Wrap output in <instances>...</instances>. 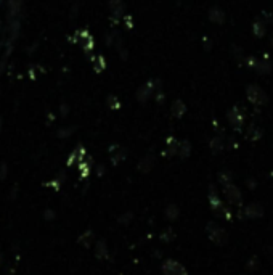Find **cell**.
<instances>
[{
	"label": "cell",
	"instance_id": "cell-1",
	"mask_svg": "<svg viewBox=\"0 0 273 275\" xmlns=\"http://www.w3.org/2000/svg\"><path fill=\"white\" fill-rule=\"evenodd\" d=\"M207 200H209V206H211V209H212V213L216 214L217 217H224V219H227V221L231 219L230 209L225 208L224 203L220 201V198H219L217 191H216V187H214V185H211L209 195H207Z\"/></svg>",
	"mask_w": 273,
	"mask_h": 275
},
{
	"label": "cell",
	"instance_id": "cell-2",
	"mask_svg": "<svg viewBox=\"0 0 273 275\" xmlns=\"http://www.w3.org/2000/svg\"><path fill=\"white\" fill-rule=\"evenodd\" d=\"M246 97H248L249 103H252L256 108L267 105V101H269L267 93H265L264 89L257 84H249L248 87H246Z\"/></svg>",
	"mask_w": 273,
	"mask_h": 275
},
{
	"label": "cell",
	"instance_id": "cell-3",
	"mask_svg": "<svg viewBox=\"0 0 273 275\" xmlns=\"http://www.w3.org/2000/svg\"><path fill=\"white\" fill-rule=\"evenodd\" d=\"M243 66L254 69V71L259 74H269L272 71V63L267 58H257V56H254V55L246 56Z\"/></svg>",
	"mask_w": 273,
	"mask_h": 275
},
{
	"label": "cell",
	"instance_id": "cell-4",
	"mask_svg": "<svg viewBox=\"0 0 273 275\" xmlns=\"http://www.w3.org/2000/svg\"><path fill=\"white\" fill-rule=\"evenodd\" d=\"M156 87H158V78L149 79L143 86H140L138 91L135 92V97H136V100H138V103H146L149 98L154 97Z\"/></svg>",
	"mask_w": 273,
	"mask_h": 275
},
{
	"label": "cell",
	"instance_id": "cell-5",
	"mask_svg": "<svg viewBox=\"0 0 273 275\" xmlns=\"http://www.w3.org/2000/svg\"><path fill=\"white\" fill-rule=\"evenodd\" d=\"M206 232L209 235V238L212 243H216V245H227V241H228V235H227L225 230L217 226L216 222H207L206 226Z\"/></svg>",
	"mask_w": 273,
	"mask_h": 275
},
{
	"label": "cell",
	"instance_id": "cell-6",
	"mask_svg": "<svg viewBox=\"0 0 273 275\" xmlns=\"http://www.w3.org/2000/svg\"><path fill=\"white\" fill-rule=\"evenodd\" d=\"M244 116H246L244 111L238 105H235L233 108H230L228 111H227V118H228V123L231 124V127L236 132H241L243 131V126H244V121H246Z\"/></svg>",
	"mask_w": 273,
	"mask_h": 275
},
{
	"label": "cell",
	"instance_id": "cell-7",
	"mask_svg": "<svg viewBox=\"0 0 273 275\" xmlns=\"http://www.w3.org/2000/svg\"><path fill=\"white\" fill-rule=\"evenodd\" d=\"M161 271L164 275H188V271L175 259H167L162 262Z\"/></svg>",
	"mask_w": 273,
	"mask_h": 275
},
{
	"label": "cell",
	"instance_id": "cell-8",
	"mask_svg": "<svg viewBox=\"0 0 273 275\" xmlns=\"http://www.w3.org/2000/svg\"><path fill=\"white\" fill-rule=\"evenodd\" d=\"M224 195H225L227 200H228V203L233 204V206H239V204L243 203V195H241V191H239V188H238L233 182L228 183V185H225V187H224Z\"/></svg>",
	"mask_w": 273,
	"mask_h": 275
},
{
	"label": "cell",
	"instance_id": "cell-9",
	"mask_svg": "<svg viewBox=\"0 0 273 275\" xmlns=\"http://www.w3.org/2000/svg\"><path fill=\"white\" fill-rule=\"evenodd\" d=\"M243 216L248 219H257V217L264 216V206L259 203H249L248 206L243 209Z\"/></svg>",
	"mask_w": 273,
	"mask_h": 275
},
{
	"label": "cell",
	"instance_id": "cell-10",
	"mask_svg": "<svg viewBox=\"0 0 273 275\" xmlns=\"http://www.w3.org/2000/svg\"><path fill=\"white\" fill-rule=\"evenodd\" d=\"M109 156H111V163L116 166L127 158V150L122 148V146H119V145H113L111 148H109Z\"/></svg>",
	"mask_w": 273,
	"mask_h": 275
},
{
	"label": "cell",
	"instance_id": "cell-11",
	"mask_svg": "<svg viewBox=\"0 0 273 275\" xmlns=\"http://www.w3.org/2000/svg\"><path fill=\"white\" fill-rule=\"evenodd\" d=\"M179 145H180V142L177 138H175L174 136H171L167 140H166V150L162 151V155H164L166 158L169 156V158H172V156H175L179 153Z\"/></svg>",
	"mask_w": 273,
	"mask_h": 275
},
{
	"label": "cell",
	"instance_id": "cell-12",
	"mask_svg": "<svg viewBox=\"0 0 273 275\" xmlns=\"http://www.w3.org/2000/svg\"><path fill=\"white\" fill-rule=\"evenodd\" d=\"M225 136L222 134V136H216V137H212L211 138V142H209V148L211 151L214 153V155H217V153H220L224 148H227V142H225Z\"/></svg>",
	"mask_w": 273,
	"mask_h": 275
},
{
	"label": "cell",
	"instance_id": "cell-13",
	"mask_svg": "<svg viewBox=\"0 0 273 275\" xmlns=\"http://www.w3.org/2000/svg\"><path fill=\"white\" fill-rule=\"evenodd\" d=\"M207 18H209V21L214 24H224L225 23V13L220 7H212L209 11H207Z\"/></svg>",
	"mask_w": 273,
	"mask_h": 275
},
{
	"label": "cell",
	"instance_id": "cell-14",
	"mask_svg": "<svg viewBox=\"0 0 273 275\" xmlns=\"http://www.w3.org/2000/svg\"><path fill=\"white\" fill-rule=\"evenodd\" d=\"M154 155H151V153H148L146 156H143L140 159V163H138V171L143 172V174H148L149 171H151L154 168Z\"/></svg>",
	"mask_w": 273,
	"mask_h": 275
},
{
	"label": "cell",
	"instance_id": "cell-15",
	"mask_svg": "<svg viewBox=\"0 0 273 275\" xmlns=\"http://www.w3.org/2000/svg\"><path fill=\"white\" fill-rule=\"evenodd\" d=\"M109 11H111L113 18H119L126 11L124 0H109Z\"/></svg>",
	"mask_w": 273,
	"mask_h": 275
},
{
	"label": "cell",
	"instance_id": "cell-16",
	"mask_svg": "<svg viewBox=\"0 0 273 275\" xmlns=\"http://www.w3.org/2000/svg\"><path fill=\"white\" fill-rule=\"evenodd\" d=\"M171 113H172V116L175 119L183 118L185 113H186V105L182 100H175L174 103H172V106H171Z\"/></svg>",
	"mask_w": 273,
	"mask_h": 275
},
{
	"label": "cell",
	"instance_id": "cell-17",
	"mask_svg": "<svg viewBox=\"0 0 273 275\" xmlns=\"http://www.w3.org/2000/svg\"><path fill=\"white\" fill-rule=\"evenodd\" d=\"M95 256H96V259H101V261H105V259L109 258L108 245H106L105 240H98V241H96V245H95Z\"/></svg>",
	"mask_w": 273,
	"mask_h": 275
},
{
	"label": "cell",
	"instance_id": "cell-18",
	"mask_svg": "<svg viewBox=\"0 0 273 275\" xmlns=\"http://www.w3.org/2000/svg\"><path fill=\"white\" fill-rule=\"evenodd\" d=\"M262 127L261 126H257V124H249L248 127V131H246V137H248L249 140H252V142H257L259 138L262 137Z\"/></svg>",
	"mask_w": 273,
	"mask_h": 275
},
{
	"label": "cell",
	"instance_id": "cell-19",
	"mask_svg": "<svg viewBox=\"0 0 273 275\" xmlns=\"http://www.w3.org/2000/svg\"><path fill=\"white\" fill-rule=\"evenodd\" d=\"M77 241H79V245H82L84 248L89 249L90 246H92V243H93V230L87 229L86 232L79 236V240H77Z\"/></svg>",
	"mask_w": 273,
	"mask_h": 275
},
{
	"label": "cell",
	"instance_id": "cell-20",
	"mask_svg": "<svg viewBox=\"0 0 273 275\" xmlns=\"http://www.w3.org/2000/svg\"><path fill=\"white\" fill-rule=\"evenodd\" d=\"M179 158L180 159H186V158H190L191 155V143L188 142V140H182L180 145H179Z\"/></svg>",
	"mask_w": 273,
	"mask_h": 275
},
{
	"label": "cell",
	"instance_id": "cell-21",
	"mask_svg": "<svg viewBox=\"0 0 273 275\" xmlns=\"http://www.w3.org/2000/svg\"><path fill=\"white\" fill-rule=\"evenodd\" d=\"M265 33H267V24H265L262 20L254 21V24H252V34H254L256 37H259V39H262V37L265 36Z\"/></svg>",
	"mask_w": 273,
	"mask_h": 275
},
{
	"label": "cell",
	"instance_id": "cell-22",
	"mask_svg": "<svg viewBox=\"0 0 273 275\" xmlns=\"http://www.w3.org/2000/svg\"><path fill=\"white\" fill-rule=\"evenodd\" d=\"M154 100L158 105H164V100H166V93L162 91V81L158 79V87H156V92H154Z\"/></svg>",
	"mask_w": 273,
	"mask_h": 275
},
{
	"label": "cell",
	"instance_id": "cell-23",
	"mask_svg": "<svg viewBox=\"0 0 273 275\" xmlns=\"http://www.w3.org/2000/svg\"><path fill=\"white\" fill-rule=\"evenodd\" d=\"M179 213H180V211H179V206H177V204H169V206L166 208V217H167V219L169 221H175V219H177V217H179Z\"/></svg>",
	"mask_w": 273,
	"mask_h": 275
},
{
	"label": "cell",
	"instance_id": "cell-24",
	"mask_svg": "<svg viewBox=\"0 0 273 275\" xmlns=\"http://www.w3.org/2000/svg\"><path fill=\"white\" fill-rule=\"evenodd\" d=\"M231 53L233 56H235V60L239 63V65L243 66V63H244V58H246V55H244V50L241 47H238V46H231Z\"/></svg>",
	"mask_w": 273,
	"mask_h": 275
},
{
	"label": "cell",
	"instance_id": "cell-25",
	"mask_svg": "<svg viewBox=\"0 0 273 275\" xmlns=\"http://www.w3.org/2000/svg\"><path fill=\"white\" fill-rule=\"evenodd\" d=\"M219 182L224 185H228V183H231L233 182V174L230 171H222V172H219Z\"/></svg>",
	"mask_w": 273,
	"mask_h": 275
},
{
	"label": "cell",
	"instance_id": "cell-26",
	"mask_svg": "<svg viewBox=\"0 0 273 275\" xmlns=\"http://www.w3.org/2000/svg\"><path fill=\"white\" fill-rule=\"evenodd\" d=\"M174 238H175V233L172 229H166L164 232L159 235V240L162 243H171V241H174Z\"/></svg>",
	"mask_w": 273,
	"mask_h": 275
},
{
	"label": "cell",
	"instance_id": "cell-27",
	"mask_svg": "<svg viewBox=\"0 0 273 275\" xmlns=\"http://www.w3.org/2000/svg\"><path fill=\"white\" fill-rule=\"evenodd\" d=\"M106 103H108L109 108H111V110H119V108H121V101H119L118 97H116V95H109L108 100H106Z\"/></svg>",
	"mask_w": 273,
	"mask_h": 275
},
{
	"label": "cell",
	"instance_id": "cell-28",
	"mask_svg": "<svg viewBox=\"0 0 273 275\" xmlns=\"http://www.w3.org/2000/svg\"><path fill=\"white\" fill-rule=\"evenodd\" d=\"M118 37H119V33H118V31H111V33H109V34H106V46L108 47H111V46H114V44H116V41H118Z\"/></svg>",
	"mask_w": 273,
	"mask_h": 275
},
{
	"label": "cell",
	"instance_id": "cell-29",
	"mask_svg": "<svg viewBox=\"0 0 273 275\" xmlns=\"http://www.w3.org/2000/svg\"><path fill=\"white\" fill-rule=\"evenodd\" d=\"M105 68H106V61H105V58H103V56L100 55L98 58H96V61H95V71H96V73H101V71H105Z\"/></svg>",
	"mask_w": 273,
	"mask_h": 275
},
{
	"label": "cell",
	"instance_id": "cell-30",
	"mask_svg": "<svg viewBox=\"0 0 273 275\" xmlns=\"http://www.w3.org/2000/svg\"><path fill=\"white\" fill-rule=\"evenodd\" d=\"M63 179L64 177H61V179H55V181H51V182H45L44 185L45 187H48V188H53V190H60V187H61V182H63Z\"/></svg>",
	"mask_w": 273,
	"mask_h": 275
},
{
	"label": "cell",
	"instance_id": "cell-31",
	"mask_svg": "<svg viewBox=\"0 0 273 275\" xmlns=\"http://www.w3.org/2000/svg\"><path fill=\"white\" fill-rule=\"evenodd\" d=\"M79 171H81V177H82V179H86V177L90 174V164L86 163V161L79 163Z\"/></svg>",
	"mask_w": 273,
	"mask_h": 275
},
{
	"label": "cell",
	"instance_id": "cell-32",
	"mask_svg": "<svg viewBox=\"0 0 273 275\" xmlns=\"http://www.w3.org/2000/svg\"><path fill=\"white\" fill-rule=\"evenodd\" d=\"M261 16H262V21L267 24V26L269 24H273V15L270 13V11H262Z\"/></svg>",
	"mask_w": 273,
	"mask_h": 275
},
{
	"label": "cell",
	"instance_id": "cell-33",
	"mask_svg": "<svg viewBox=\"0 0 273 275\" xmlns=\"http://www.w3.org/2000/svg\"><path fill=\"white\" fill-rule=\"evenodd\" d=\"M73 132H74V127H68V129H61V131H58V137H60V138H66V137H69Z\"/></svg>",
	"mask_w": 273,
	"mask_h": 275
},
{
	"label": "cell",
	"instance_id": "cell-34",
	"mask_svg": "<svg viewBox=\"0 0 273 275\" xmlns=\"http://www.w3.org/2000/svg\"><path fill=\"white\" fill-rule=\"evenodd\" d=\"M55 217H56V214H55L53 209H45L44 211V219L45 221H53Z\"/></svg>",
	"mask_w": 273,
	"mask_h": 275
},
{
	"label": "cell",
	"instance_id": "cell-35",
	"mask_svg": "<svg viewBox=\"0 0 273 275\" xmlns=\"http://www.w3.org/2000/svg\"><path fill=\"white\" fill-rule=\"evenodd\" d=\"M6 172H8V168H6V163H2L0 164V179H3L6 177Z\"/></svg>",
	"mask_w": 273,
	"mask_h": 275
},
{
	"label": "cell",
	"instance_id": "cell-36",
	"mask_svg": "<svg viewBox=\"0 0 273 275\" xmlns=\"http://www.w3.org/2000/svg\"><path fill=\"white\" fill-rule=\"evenodd\" d=\"M124 23H126V28H127V29H132V28H134V20H132V16L126 15V16H124Z\"/></svg>",
	"mask_w": 273,
	"mask_h": 275
},
{
	"label": "cell",
	"instance_id": "cell-37",
	"mask_svg": "<svg viewBox=\"0 0 273 275\" xmlns=\"http://www.w3.org/2000/svg\"><path fill=\"white\" fill-rule=\"evenodd\" d=\"M235 146H236V140L235 138H233V137L227 138V148L231 150V148H235Z\"/></svg>",
	"mask_w": 273,
	"mask_h": 275
},
{
	"label": "cell",
	"instance_id": "cell-38",
	"mask_svg": "<svg viewBox=\"0 0 273 275\" xmlns=\"http://www.w3.org/2000/svg\"><path fill=\"white\" fill-rule=\"evenodd\" d=\"M204 48L207 50V52L212 48V41L209 39V37H204Z\"/></svg>",
	"mask_w": 273,
	"mask_h": 275
},
{
	"label": "cell",
	"instance_id": "cell-39",
	"mask_svg": "<svg viewBox=\"0 0 273 275\" xmlns=\"http://www.w3.org/2000/svg\"><path fill=\"white\" fill-rule=\"evenodd\" d=\"M132 219V214L131 213H127L126 216H122V217H119V222H122V224H126V222H129Z\"/></svg>",
	"mask_w": 273,
	"mask_h": 275
},
{
	"label": "cell",
	"instance_id": "cell-40",
	"mask_svg": "<svg viewBox=\"0 0 273 275\" xmlns=\"http://www.w3.org/2000/svg\"><path fill=\"white\" fill-rule=\"evenodd\" d=\"M96 174H98V176H103V174H105V166H98V168H96Z\"/></svg>",
	"mask_w": 273,
	"mask_h": 275
},
{
	"label": "cell",
	"instance_id": "cell-41",
	"mask_svg": "<svg viewBox=\"0 0 273 275\" xmlns=\"http://www.w3.org/2000/svg\"><path fill=\"white\" fill-rule=\"evenodd\" d=\"M68 111H69L68 105H63V106H61V114H63V116H66V114H68Z\"/></svg>",
	"mask_w": 273,
	"mask_h": 275
},
{
	"label": "cell",
	"instance_id": "cell-42",
	"mask_svg": "<svg viewBox=\"0 0 273 275\" xmlns=\"http://www.w3.org/2000/svg\"><path fill=\"white\" fill-rule=\"evenodd\" d=\"M16 193H18V187H15V188L11 190V195H10L11 200H15V198H16Z\"/></svg>",
	"mask_w": 273,
	"mask_h": 275
},
{
	"label": "cell",
	"instance_id": "cell-43",
	"mask_svg": "<svg viewBox=\"0 0 273 275\" xmlns=\"http://www.w3.org/2000/svg\"><path fill=\"white\" fill-rule=\"evenodd\" d=\"M256 261H257V258H252L251 259V264H249V269H256L257 266H256Z\"/></svg>",
	"mask_w": 273,
	"mask_h": 275
},
{
	"label": "cell",
	"instance_id": "cell-44",
	"mask_svg": "<svg viewBox=\"0 0 273 275\" xmlns=\"http://www.w3.org/2000/svg\"><path fill=\"white\" fill-rule=\"evenodd\" d=\"M270 46H272V48H273V34H272V37H270Z\"/></svg>",
	"mask_w": 273,
	"mask_h": 275
}]
</instances>
